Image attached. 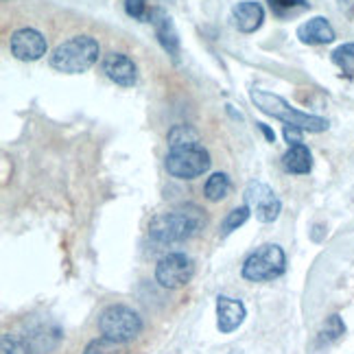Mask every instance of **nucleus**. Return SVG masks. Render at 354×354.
<instances>
[{"instance_id":"nucleus-27","label":"nucleus","mask_w":354,"mask_h":354,"mask_svg":"<svg viewBox=\"0 0 354 354\" xmlns=\"http://www.w3.org/2000/svg\"><path fill=\"white\" fill-rule=\"evenodd\" d=\"M258 129H261V131L265 133V138H267L269 142H274V140H276V133L271 131V129H269V127L265 125V122H258Z\"/></svg>"},{"instance_id":"nucleus-22","label":"nucleus","mask_w":354,"mask_h":354,"mask_svg":"<svg viewBox=\"0 0 354 354\" xmlns=\"http://www.w3.org/2000/svg\"><path fill=\"white\" fill-rule=\"evenodd\" d=\"M330 59L337 68H342L346 75H354V42L337 46L330 53Z\"/></svg>"},{"instance_id":"nucleus-14","label":"nucleus","mask_w":354,"mask_h":354,"mask_svg":"<svg viewBox=\"0 0 354 354\" xmlns=\"http://www.w3.org/2000/svg\"><path fill=\"white\" fill-rule=\"evenodd\" d=\"M297 37L302 44H308V46H322V44H330L335 39V29L330 26V22L322 18V16H315L306 20L304 24L297 26Z\"/></svg>"},{"instance_id":"nucleus-5","label":"nucleus","mask_w":354,"mask_h":354,"mask_svg":"<svg viewBox=\"0 0 354 354\" xmlns=\"http://www.w3.org/2000/svg\"><path fill=\"white\" fill-rule=\"evenodd\" d=\"M287 271V256L276 243H267L245 258L241 276L248 282H269Z\"/></svg>"},{"instance_id":"nucleus-23","label":"nucleus","mask_w":354,"mask_h":354,"mask_svg":"<svg viewBox=\"0 0 354 354\" xmlns=\"http://www.w3.org/2000/svg\"><path fill=\"white\" fill-rule=\"evenodd\" d=\"M84 354H118V344L107 337H99L86 346Z\"/></svg>"},{"instance_id":"nucleus-19","label":"nucleus","mask_w":354,"mask_h":354,"mask_svg":"<svg viewBox=\"0 0 354 354\" xmlns=\"http://www.w3.org/2000/svg\"><path fill=\"white\" fill-rule=\"evenodd\" d=\"M230 188H232V184H230V177L225 173H212L208 180H206V186H203V193H206V197L210 201H221L227 197Z\"/></svg>"},{"instance_id":"nucleus-10","label":"nucleus","mask_w":354,"mask_h":354,"mask_svg":"<svg viewBox=\"0 0 354 354\" xmlns=\"http://www.w3.org/2000/svg\"><path fill=\"white\" fill-rule=\"evenodd\" d=\"M248 317V308L241 302V299L219 295L216 297V328L221 335L234 333L239 326Z\"/></svg>"},{"instance_id":"nucleus-15","label":"nucleus","mask_w":354,"mask_h":354,"mask_svg":"<svg viewBox=\"0 0 354 354\" xmlns=\"http://www.w3.org/2000/svg\"><path fill=\"white\" fill-rule=\"evenodd\" d=\"M26 342L31 344L33 352H48L62 342V328L57 324H39L29 330Z\"/></svg>"},{"instance_id":"nucleus-25","label":"nucleus","mask_w":354,"mask_h":354,"mask_svg":"<svg viewBox=\"0 0 354 354\" xmlns=\"http://www.w3.org/2000/svg\"><path fill=\"white\" fill-rule=\"evenodd\" d=\"M284 140L289 142V147L291 145H299V142H302V129L287 125V127H284Z\"/></svg>"},{"instance_id":"nucleus-26","label":"nucleus","mask_w":354,"mask_h":354,"mask_svg":"<svg viewBox=\"0 0 354 354\" xmlns=\"http://www.w3.org/2000/svg\"><path fill=\"white\" fill-rule=\"evenodd\" d=\"M337 3H339V9H342L344 16L354 20V0H337Z\"/></svg>"},{"instance_id":"nucleus-9","label":"nucleus","mask_w":354,"mask_h":354,"mask_svg":"<svg viewBox=\"0 0 354 354\" xmlns=\"http://www.w3.org/2000/svg\"><path fill=\"white\" fill-rule=\"evenodd\" d=\"M9 50H11V55L20 62H37L46 55L48 46H46V37L42 33L37 29H31V26H26V29H18L11 35Z\"/></svg>"},{"instance_id":"nucleus-4","label":"nucleus","mask_w":354,"mask_h":354,"mask_svg":"<svg viewBox=\"0 0 354 354\" xmlns=\"http://www.w3.org/2000/svg\"><path fill=\"white\" fill-rule=\"evenodd\" d=\"M210 153L206 147L199 145V140L171 145V151L167 156V171L177 177V180H195L210 169Z\"/></svg>"},{"instance_id":"nucleus-3","label":"nucleus","mask_w":354,"mask_h":354,"mask_svg":"<svg viewBox=\"0 0 354 354\" xmlns=\"http://www.w3.org/2000/svg\"><path fill=\"white\" fill-rule=\"evenodd\" d=\"M199 227H201L199 212L173 210L153 216V221L149 223V236L158 245H173L190 239Z\"/></svg>"},{"instance_id":"nucleus-21","label":"nucleus","mask_w":354,"mask_h":354,"mask_svg":"<svg viewBox=\"0 0 354 354\" xmlns=\"http://www.w3.org/2000/svg\"><path fill=\"white\" fill-rule=\"evenodd\" d=\"M250 216H252V210L248 206H239L234 210H230L225 214V219L221 221V236H230V234L234 232V230L245 225V221H248Z\"/></svg>"},{"instance_id":"nucleus-20","label":"nucleus","mask_w":354,"mask_h":354,"mask_svg":"<svg viewBox=\"0 0 354 354\" xmlns=\"http://www.w3.org/2000/svg\"><path fill=\"white\" fill-rule=\"evenodd\" d=\"M0 354H35L26 337L5 333L0 339Z\"/></svg>"},{"instance_id":"nucleus-17","label":"nucleus","mask_w":354,"mask_h":354,"mask_svg":"<svg viewBox=\"0 0 354 354\" xmlns=\"http://www.w3.org/2000/svg\"><path fill=\"white\" fill-rule=\"evenodd\" d=\"M267 3H269V9L274 11V16L280 20H291L310 9L308 0H267Z\"/></svg>"},{"instance_id":"nucleus-12","label":"nucleus","mask_w":354,"mask_h":354,"mask_svg":"<svg viewBox=\"0 0 354 354\" xmlns=\"http://www.w3.org/2000/svg\"><path fill=\"white\" fill-rule=\"evenodd\" d=\"M149 20L153 22V29H156V37L160 46L165 48L173 59L180 57V35H177V29L171 20V16L167 11L162 9H153L149 13Z\"/></svg>"},{"instance_id":"nucleus-11","label":"nucleus","mask_w":354,"mask_h":354,"mask_svg":"<svg viewBox=\"0 0 354 354\" xmlns=\"http://www.w3.org/2000/svg\"><path fill=\"white\" fill-rule=\"evenodd\" d=\"M101 68L107 75V79L114 81L116 86H122V88H131L136 84V77H138L133 59L122 55V53H110V55H105Z\"/></svg>"},{"instance_id":"nucleus-24","label":"nucleus","mask_w":354,"mask_h":354,"mask_svg":"<svg viewBox=\"0 0 354 354\" xmlns=\"http://www.w3.org/2000/svg\"><path fill=\"white\" fill-rule=\"evenodd\" d=\"M125 11H127V16H131L133 20H145V18H149V13H147V0H125Z\"/></svg>"},{"instance_id":"nucleus-6","label":"nucleus","mask_w":354,"mask_h":354,"mask_svg":"<svg viewBox=\"0 0 354 354\" xmlns=\"http://www.w3.org/2000/svg\"><path fill=\"white\" fill-rule=\"evenodd\" d=\"M99 330L116 344H127L142 333V317L125 304H112L101 313Z\"/></svg>"},{"instance_id":"nucleus-13","label":"nucleus","mask_w":354,"mask_h":354,"mask_svg":"<svg viewBox=\"0 0 354 354\" xmlns=\"http://www.w3.org/2000/svg\"><path fill=\"white\" fill-rule=\"evenodd\" d=\"M232 20L241 33H254L265 22V9L256 0H241L232 7Z\"/></svg>"},{"instance_id":"nucleus-1","label":"nucleus","mask_w":354,"mask_h":354,"mask_svg":"<svg viewBox=\"0 0 354 354\" xmlns=\"http://www.w3.org/2000/svg\"><path fill=\"white\" fill-rule=\"evenodd\" d=\"M250 99L263 114L282 120L284 125L297 127L302 131H313V133H319V131L328 129V120H326V118L295 110V107H291L287 101H284L282 97H278V94H274V92L254 88V90H250Z\"/></svg>"},{"instance_id":"nucleus-8","label":"nucleus","mask_w":354,"mask_h":354,"mask_svg":"<svg viewBox=\"0 0 354 354\" xmlns=\"http://www.w3.org/2000/svg\"><path fill=\"white\" fill-rule=\"evenodd\" d=\"M245 206L256 214L261 223H274L282 212V201L274 193V188L263 182H250L245 188Z\"/></svg>"},{"instance_id":"nucleus-18","label":"nucleus","mask_w":354,"mask_h":354,"mask_svg":"<svg viewBox=\"0 0 354 354\" xmlns=\"http://www.w3.org/2000/svg\"><path fill=\"white\" fill-rule=\"evenodd\" d=\"M346 335V324L344 319L339 315H330L328 319H326V324L322 326V330L317 335V348H324V346H330L335 342H339Z\"/></svg>"},{"instance_id":"nucleus-16","label":"nucleus","mask_w":354,"mask_h":354,"mask_svg":"<svg viewBox=\"0 0 354 354\" xmlns=\"http://www.w3.org/2000/svg\"><path fill=\"white\" fill-rule=\"evenodd\" d=\"M282 167L293 175H304L313 169V158L306 145H291L282 156Z\"/></svg>"},{"instance_id":"nucleus-2","label":"nucleus","mask_w":354,"mask_h":354,"mask_svg":"<svg viewBox=\"0 0 354 354\" xmlns=\"http://www.w3.org/2000/svg\"><path fill=\"white\" fill-rule=\"evenodd\" d=\"M101 46L90 35H75L62 42L55 50L50 53V66L66 75H79L86 73L99 62Z\"/></svg>"},{"instance_id":"nucleus-7","label":"nucleus","mask_w":354,"mask_h":354,"mask_svg":"<svg viewBox=\"0 0 354 354\" xmlns=\"http://www.w3.org/2000/svg\"><path fill=\"white\" fill-rule=\"evenodd\" d=\"M195 265L184 252H171L162 256L156 265V280L165 289H182L193 280Z\"/></svg>"}]
</instances>
